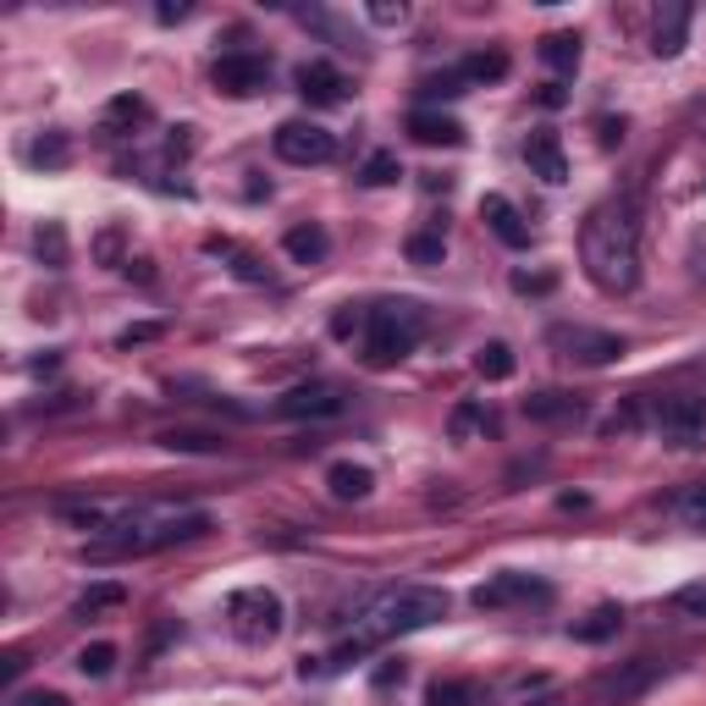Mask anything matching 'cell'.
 I'll return each instance as SVG.
<instances>
[{
    "label": "cell",
    "mask_w": 706,
    "mask_h": 706,
    "mask_svg": "<svg viewBox=\"0 0 706 706\" xmlns=\"http://www.w3.org/2000/svg\"><path fill=\"white\" fill-rule=\"evenodd\" d=\"M579 260L585 277L601 292H635L640 287V210L629 193L601 199L579 227Z\"/></svg>",
    "instance_id": "cell-1"
},
{
    "label": "cell",
    "mask_w": 706,
    "mask_h": 706,
    "mask_svg": "<svg viewBox=\"0 0 706 706\" xmlns=\"http://www.w3.org/2000/svg\"><path fill=\"white\" fill-rule=\"evenodd\" d=\"M441 618H447V590H436V585L387 590L381 601H370V607L354 618V629L337 640V652L326 657V668H354V663H365L370 652H381L387 640L415 635V629H430V624H441Z\"/></svg>",
    "instance_id": "cell-2"
},
{
    "label": "cell",
    "mask_w": 706,
    "mask_h": 706,
    "mask_svg": "<svg viewBox=\"0 0 706 706\" xmlns=\"http://www.w3.org/2000/svg\"><path fill=\"white\" fill-rule=\"evenodd\" d=\"M210 514H128V519H111L106 536L89 547L95 564L106 558H143V553H160V547H177V541H199L210 536Z\"/></svg>",
    "instance_id": "cell-3"
},
{
    "label": "cell",
    "mask_w": 706,
    "mask_h": 706,
    "mask_svg": "<svg viewBox=\"0 0 706 706\" xmlns=\"http://www.w3.org/2000/svg\"><path fill=\"white\" fill-rule=\"evenodd\" d=\"M420 309L415 304H376V309H365V365L370 370H387V365H398V359H409L415 354V342H420Z\"/></svg>",
    "instance_id": "cell-4"
},
{
    "label": "cell",
    "mask_w": 706,
    "mask_h": 706,
    "mask_svg": "<svg viewBox=\"0 0 706 706\" xmlns=\"http://www.w3.org/2000/svg\"><path fill=\"white\" fill-rule=\"evenodd\" d=\"M227 618H232V635H238V640L266 646V640H277V635H282V596H277V590H266V585L238 590V596L227 601Z\"/></svg>",
    "instance_id": "cell-5"
},
{
    "label": "cell",
    "mask_w": 706,
    "mask_h": 706,
    "mask_svg": "<svg viewBox=\"0 0 706 706\" xmlns=\"http://www.w3.org/2000/svg\"><path fill=\"white\" fill-rule=\"evenodd\" d=\"M652 425H657V436L668 447H706V398H696V392L663 398Z\"/></svg>",
    "instance_id": "cell-6"
},
{
    "label": "cell",
    "mask_w": 706,
    "mask_h": 706,
    "mask_svg": "<svg viewBox=\"0 0 706 706\" xmlns=\"http://www.w3.org/2000/svg\"><path fill=\"white\" fill-rule=\"evenodd\" d=\"M210 83H216L221 95H232V100H255V95H266V83H271V56H260V50H232V56H221V61L210 67Z\"/></svg>",
    "instance_id": "cell-7"
},
{
    "label": "cell",
    "mask_w": 706,
    "mask_h": 706,
    "mask_svg": "<svg viewBox=\"0 0 706 706\" xmlns=\"http://www.w3.org/2000/svg\"><path fill=\"white\" fill-rule=\"evenodd\" d=\"M277 155L287 166H326L337 155V139L320 122H282L277 128Z\"/></svg>",
    "instance_id": "cell-8"
},
{
    "label": "cell",
    "mask_w": 706,
    "mask_h": 706,
    "mask_svg": "<svg viewBox=\"0 0 706 706\" xmlns=\"http://www.w3.org/2000/svg\"><path fill=\"white\" fill-rule=\"evenodd\" d=\"M553 348H564V359H579V365H613V359H624V337L590 331V326H553Z\"/></svg>",
    "instance_id": "cell-9"
},
{
    "label": "cell",
    "mask_w": 706,
    "mask_h": 706,
    "mask_svg": "<svg viewBox=\"0 0 706 706\" xmlns=\"http://www.w3.org/2000/svg\"><path fill=\"white\" fill-rule=\"evenodd\" d=\"M553 585L547 579H530V574H491L486 585H475V607L480 613H497V607H514V601H547Z\"/></svg>",
    "instance_id": "cell-10"
},
{
    "label": "cell",
    "mask_w": 706,
    "mask_h": 706,
    "mask_svg": "<svg viewBox=\"0 0 706 706\" xmlns=\"http://www.w3.org/2000/svg\"><path fill=\"white\" fill-rule=\"evenodd\" d=\"M277 415L282 420H331V415H342V392L326 381H304L277 398Z\"/></svg>",
    "instance_id": "cell-11"
},
{
    "label": "cell",
    "mask_w": 706,
    "mask_h": 706,
    "mask_svg": "<svg viewBox=\"0 0 706 706\" xmlns=\"http://www.w3.org/2000/svg\"><path fill=\"white\" fill-rule=\"evenodd\" d=\"M292 83H298V95H304L309 106H342V100H348V78H342L331 61H304V67L292 72Z\"/></svg>",
    "instance_id": "cell-12"
},
{
    "label": "cell",
    "mask_w": 706,
    "mask_h": 706,
    "mask_svg": "<svg viewBox=\"0 0 706 706\" xmlns=\"http://www.w3.org/2000/svg\"><path fill=\"white\" fill-rule=\"evenodd\" d=\"M480 221H486V227H491L508 249H530V221L514 210V199H508V193H486V199H480Z\"/></svg>",
    "instance_id": "cell-13"
},
{
    "label": "cell",
    "mask_w": 706,
    "mask_h": 706,
    "mask_svg": "<svg viewBox=\"0 0 706 706\" xmlns=\"http://www.w3.org/2000/svg\"><path fill=\"white\" fill-rule=\"evenodd\" d=\"M525 160H530V171L541 177V182H568V155H564V139L553 133V128H536L530 139H525Z\"/></svg>",
    "instance_id": "cell-14"
},
{
    "label": "cell",
    "mask_w": 706,
    "mask_h": 706,
    "mask_svg": "<svg viewBox=\"0 0 706 706\" xmlns=\"http://www.w3.org/2000/svg\"><path fill=\"white\" fill-rule=\"evenodd\" d=\"M409 139L458 149V143H464V122H458V117H447V111H436V106H420V111H409Z\"/></svg>",
    "instance_id": "cell-15"
},
{
    "label": "cell",
    "mask_w": 706,
    "mask_h": 706,
    "mask_svg": "<svg viewBox=\"0 0 706 706\" xmlns=\"http://www.w3.org/2000/svg\"><path fill=\"white\" fill-rule=\"evenodd\" d=\"M685 33H690V6H685V0H668V6L657 11V28H652V50H657L663 61H674V56L685 50Z\"/></svg>",
    "instance_id": "cell-16"
},
{
    "label": "cell",
    "mask_w": 706,
    "mask_h": 706,
    "mask_svg": "<svg viewBox=\"0 0 706 706\" xmlns=\"http://www.w3.org/2000/svg\"><path fill=\"white\" fill-rule=\"evenodd\" d=\"M652 679H657V663H635V668H624V674L601 679V685H596V702H601V706H624V702H635Z\"/></svg>",
    "instance_id": "cell-17"
},
{
    "label": "cell",
    "mask_w": 706,
    "mask_h": 706,
    "mask_svg": "<svg viewBox=\"0 0 706 706\" xmlns=\"http://www.w3.org/2000/svg\"><path fill=\"white\" fill-rule=\"evenodd\" d=\"M282 249H287V260H292V266H320V260H326V249H331V238H326V227L298 221V227H287Z\"/></svg>",
    "instance_id": "cell-18"
},
{
    "label": "cell",
    "mask_w": 706,
    "mask_h": 706,
    "mask_svg": "<svg viewBox=\"0 0 706 706\" xmlns=\"http://www.w3.org/2000/svg\"><path fill=\"white\" fill-rule=\"evenodd\" d=\"M326 486H331V497H342V503H365L370 491H376V475L365 469V464H331L326 469Z\"/></svg>",
    "instance_id": "cell-19"
},
{
    "label": "cell",
    "mask_w": 706,
    "mask_h": 706,
    "mask_svg": "<svg viewBox=\"0 0 706 706\" xmlns=\"http://www.w3.org/2000/svg\"><path fill=\"white\" fill-rule=\"evenodd\" d=\"M122 601H128V585H122V579H100V585H89V590L72 601V613H78V618H100V613H117Z\"/></svg>",
    "instance_id": "cell-20"
},
{
    "label": "cell",
    "mask_w": 706,
    "mask_h": 706,
    "mask_svg": "<svg viewBox=\"0 0 706 706\" xmlns=\"http://www.w3.org/2000/svg\"><path fill=\"white\" fill-rule=\"evenodd\" d=\"M618 624H624V613H618V607H596V613H585L579 624H568V635H574V640H585V646H601V640H613V635H618Z\"/></svg>",
    "instance_id": "cell-21"
},
{
    "label": "cell",
    "mask_w": 706,
    "mask_h": 706,
    "mask_svg": "<svg viewBox=\"0 0 706 706\" xmlns=\"http://www.w3.org/2000/svg\"><path fill=\"white\" fill-rule=\"evenodd\" d=\"M579 56H585V50H579V33H547V39H541V61H547L553 72H564V78L579 72Z\"/></svg>",
    "instance_id": "cell-22"
},
{
    "label": "cell",
    "mask_w": 706,
    "mask_h": 706,
    "mask_svg": "<svg viewBox=\"0 0 706 706\" xmlns=\"http://www.w3.org/2000/svg\"><path fill=\"white\" fill-rule=\"evenodd\" d=\"M425 706H486V702H480V685L475 679H436Z\"/></svg>",
    "instance_id": "cell-23"
},
{
    "label": "cell",
    "mask_w": 706,
    "mask_h": 706,
    "mask_svg": "<svg viewBox=\"0 0 706 706\" xmlns=\"http://www.w3.org/2000/svg\"><path fill=\"white\" fill-rule=\"evenodd\" d=\"M458 72H464V83H497V78H508V56L503 50H475Z\"/></svg>",
    "instance_id": "cell-24"
},
{
    "label": "cell",
    "mask_w": 706,
    "mask_h": 706,
    "mask_svg": "<svg viewBox=\"0 0 706 706\" xmlns=\"http://www.w3.org/2000/svg\"><path fill=\"white\" fill-rule=\"evenodd\" d=\"M525 415L530 420H579V404L568 392H536V398H525Z\"/></svg>",
    "instance_id": "cell-25"
},
{
    "label": "cell",
    "mask_w": 706,
    "mask_h": 706,
    "mask_svg": "<svg viewBox=\"0 0 706 706\" xmlns=\"http://www.w3.org/2000/svg\"><path fill=\"white\" fill-rule=\"evenodd\" d=\"M475 370H480L486 381H508V376H514V348H508V342H486V348L475 354Z\"/></svg>",
    "instance_id": "cell-26"
},
{
    "label": "cell",
    "mask_w": 706,
    "mask_h": 706,
    "mask_svg": "<svg viewBox=\"0 0 706 706\" xmlns=\"http://www.w3.org/2000/svg\"><path fill=\"white\" fill-rule=\"evenodd\" d=\"M404 177V166H398V155H387V149H376L365 166H359V182L365 188H387V182H398Z\"/></svg>",
    "instance_id": "cell-27"
},
{
    "label": "cell",
    "mask_w": 706,
    "mask_h": 706,
    "mask_svg": "<svg viewBox=\"0 0 706 706\" xmlns=\"http://www.w3.org/2000/svg\"><path fill=\"white\" fill-rule=\"evenodd\" d=\"M160 447H171V453H216L221 436H205V430H160Z\"/></svg>",
    "instance_id": "cell-28"
},
{
    "label": "cell",
    "mask_w": 706,
    "mask_h": 706,
    "mask_svg": "<svg viewBox=\"0 0 706 706\" xmlns=\"http://www.w3.org/2000/svg\"><path fill=\"white\" fill-rule=\"evenodd\" d=\"M78 668H83L89 679H106V674L117 668V646H111V640H95V646H83V652H78Z\"/></svg>",
    "instance_id": "cell-29"
},
{
    "label": "cell",
    "mask_w": 706,
    "mask_h": 706,
    "mask_svg": "<svg viewBox=\"0 0 706 706\" xmlns=\"http://www.w3.org/2000/svg\"><path fill=\"white\" fill-rule=\"evenodd\" d=\"M33 249H39V260H44V266H67V232H61L56 221H50V227H39Z\"/></svg>",
    "instance_id": "cell-30"
},
{
    "label": "cell",
    "mask_w": 706,
    "mask_h": 706,
    "mask_svg": "<svg viewBox=\"0 0 706 706\" xmlns=\"http://www.w3.org/2000/svg\"><path fill=\"white\" fill-rule=\"evenodd\" d=\"M67 155H72V149H67L61 133H44V139L28 143V160H33V166H67Z\"/></svg>",
    "instance_id": "cell-31"
},
{
    "label": "cell",
    "mask_w": 706,
    "mask_h": 706,
    "mask_svg": "<svg viewBox=\"0 0 706 706\" xmlns=\"http://www.w3.org/2000/svg\"><path fill=\"white\" fill-rule=\"evenodd\" d=\"M441 255H447V238L441 232H415L409 238V260L415 266H441Z\"/></svg>",
    "instance_id": "cell-32"
},
{
    "label": "cell",
    "mask_w": 706,
    "mask_h": 706,
    "mask_svg": "<svg viewBox=\"0 0 706 706\" xmlns=\"http://www.w3.org/2000/svg\"><path fill=\"white\" fill-rule=\"evenodd\" d=\"M469 83H464V72H441V78H425L420 83V100H453V95H464Z\"/></svg>",
    "instance_id": "cell-33"
},
{
    "label": "cell",
    "mask_w": 706,
    "mask_h": 706,
    "mask_svg": "<svg viewBox=\"0 0 706 706\" xmlns=\"http://www.w3.org/2000/svg\"><path fill=\"white\" fill-rule=\"evenodd\" d=\"M106 122H111V128H117V122H149V106H143L139 95H122V100H111Z\"/></svg>",
    "instance_id": "cell-34"
},
{
    "label": "cell",
    "mask_w": 706,
    "mask_h": 706,
    "mask_svg": "<svg viewBox=\"0 0 706 706\" xmlns=\"http://www.w3.org/2000/svg\"><path fill=\"white\" fill-rule=\"evenodd\" d=\"M679 514H685V525H690V530H702V536H706V480H702V486H690V497L679 503Z\"/></svg>",
    "instance_id": "cell-35"
},
{
    "label": "cell",
    "mask_w": 706,
    "mask_h": 706,
    "mask_svg": "<svg viewBox=\"0 0 706 706\" xmlns=\"http://www.w3.org/2000/svg\"><path fill=\"white\" fill-rule=\"evenodd\" d=\"M354 331H365V309H337V320H331V337H354Z\"/></svg>",
    "instance_id": "cell-36"
},
{
    "label": "cell",
    "mask_w": 706,
    "mask_h": 706,
    "mask_svg": "<svg viewBox=\"0 0 706 706\" xmlns=\"http://www.w3.org/2000/svg\"><path fill=\"white\" fill-rule=\"evenodd\" d=\"M674 607H679V613H706V585H685V590L674 596Z\"/></svg>",
    "instance_id": "cell-37"
},
{
    "label": "cell",
    "mask_w": 706,
    "mask_h": 706,
    "mask_svg": "<svg viewBox=\"0 0 706 706\" xmlns=\"http://www.w3.org/2000/svg\"><path fill=\"white\" fill-rule=\"evenodd\" d=\"M404 674H409V668H404V657H392V663H381V668H376V685H381V690H387V685H404Z\"/></svg>",
    "instance_id": "cell-38"
},
{
    "label": "cell",
    "mask_w": 706,
    "mask_h": 706,
    "mask_svg": "<svg viewBox=\"0 0 706 706\" xmlns=\"http://www.w3.org/2000/svg\"><path fill=\"white\" fill-rule=\"evenodd\" d=\"M514 292H553V277H530V271H519V277H514Z\"/></svg>",
    "instance_id": "cell-39"
},
{
    "label": "cell",
    "mask_w": 706,
    "mask_h": 706,
    "mask_svg": "<svg viewBox=\"0 0 706 706\" xmlns=\"http://www.w3.org/2000/svg\"><path fill=\"white\" fill-rule=\"evenodd\" d=\"M149 337H160V326H149V320H143V326H128L117 342H122V348H133V342H149Z\"/></svg>",
    "instance_id": "cell-40"
},
{
    "label": "cell",
    "mask_w": 706,
    "mask_h": 706,
    "mask_svg": "<svg viewBox=\"0 0 706 706\" xmlns=\"http://www.w3.org/2000/svg\"><path fill=\"white\" fill-rule=\"evenodd\" d=\"M17 706H72V702H67L61 690H33V696H22Z\"/></svg>",
    "instance_id": "cell-41"
},
{
    "label": "cell",
    "mask_w": 706,
    "mask_h": 706,
    "mask_svg": "<svg viewBox=\"0 0 706 706\" xmlns=\"http://www.w3.org/2000/svg\"><path fill=\"white\" fill-rule=\"evenodd\" d=\"M596 128H601V143H607V149H613V143H624V117H618V122H613V117H601Z\"/></svg>",
    "instance_id": "cell-42"
},
{
    "label": "cell",
    "mask_w": 706,
    "mask_h": 706,
    "mask_svg": "<svg viewBox=\"0 0 706 706\" xmlns=\"http://www.w3.org/2000/svg\"><path fill=\"white\" fill-rule=\"evenodd\" d=\"M564 100H568V89H564V83H541V106H547V111H558Z\"/></svg>",
    "instance_id": "cell-43"
},
{
    "label": "cell",
    "mask_w": 706,
    "mask_h": 706,
    "mask_svg": "<svg viewBox=\"0 0 706 706\" xmlns=\"http://www.w3.org/2000/svg\"><path fill=\"white\" fill-rule=\"evenodd\" d=\"M475 420H480V409H475V404H464V409L453 415V430H469Z\"/></svg>",
    "instance_id": "cell-44"
},
{
    "label": "cell",
    "mask_w": 706,
    "mask_h": 706,
    "mask_svg": "<svg viewBox=\"0 0 706 706\" xmlns=\"http://www.w3.org/2000/svg\"><path fill=\"white\" fill-rule=\"evenodd\" d=\"M376 22H404V6H370Z\"/></svg>",
    "instance_id": "cell-45"
},
{
    "label": "cell",
    "mask_w": 706,
    "mask_h": 706,
    "mask_svg": "<svg viewBox=\"0 0 706 706\" xmlns=\"http://www.w3.org/2000/svg\"><path fill=\"white\" fill-rule=\"evenodd\" d=\"M155 17H160V22H182V17H188V6H160Z\"/></svg>",
    "instance_id": "cell-46"
},
{
    "label": "cell",
    "mask_w": 706,
    "mask_h": 706,
    "mask_svg": "<svg viewBox=\"0 0 706 706\" xmlns=\"http://www.w3.org/2000/svg\"><path fill=\"white\" fill-rule=\"evenodd\" d=\"M702 133H706V117H702Z\"/></svg>",
    "instance_id": "cell-47"
}]
</instances>
